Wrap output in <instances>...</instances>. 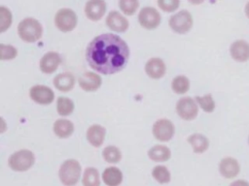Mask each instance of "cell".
I'll list each match as a JSON object with an SVG mask.
<instances>
[{"instance_id":"6da1fadb","label":"cell","mask_w":249,"mask_h":186,"mask_svg":"<svg viewBox=\"0 0 249 186\" xmlns=\"http://www.w3.org/2000/svg\"><path fill=\"white\" fill-rule=\"evenodd\" d=\"M129 49L126 43L115 34L95 37L88 46L86 58L95 71L110 75L123 70L128 60Z\"/></svg>"},{"instance_id":"7a4b0ae2","label":"cell","mask_w":249,"mask_h":186,"mask_svg":"<svg viewBox=\"0 0 249 186\" xmlns=\"http://www.w3.org/2000/svg\"><path fill=\"white\" fill-rule=\"evenodd\" d=\"M19 37L28 43H33L39 40L42 36V26L40 22L34 18L27 17L20 21L18 27Z\"/></svg>"},{"instance_id":"3957f363","label":"cell","mask_w":249,"mask_h":186,"mask_svg":"<svg viewBox=\"0 0 249 186\" xmlns=\"http://www.w3.org/2000/svg\"><path fill=\"white\" fill-rule=\"evenodd\" d=\"M81 174V166L78 161L74 159L66 160L59 169V178L60 181L65 186H73L75 185Z\"/></svg>"},{"instance_id":"277c9868","label":"cell","mask_w":249,"mask_h":186,"mask_svg":"<svg viewBox=\"0 0 249 186\" xmlns=\"http://www.w3.org/2000/svg\"><path fill=\"white\" fill-rule=\"evenodd\" d=\"M34 155L31 151L23 149L14 153L9 159V166L16 171H24L34 164Z\"/></svg>"},{"instance_id":"5b68a950","label":"cell","mask_w":249,"mask_h":186,"mask_svg":"<svg viewBox=\"0 0 249 186\" xmlns=\"http://www.w3.org/2000/svg\"><path fill=\"white\" fill-rule=\"evenodd\" d=\"M193 25V18L188 11H180L169 18V26L176 33H186Z\"/></svg>"},{"instance_id":"8992f818","label":"cell","mask_w":249,"mask_h":186,"mask_svg":"<svg viewBox=\"0 0 249 186\" xmlns=\"http://www.w3.org/2000/svg\"><path fill=\"white\" fill-rule=\"evenodd\" d=\"M56 27L62 32H68L75 28L77 23L76 14L70 9H60L54 17Z\"/></svg>"},{"instance_id":"52a82bcc","label":"cell","mask_w":249,"mask_h":186,"mask_svg":"<svg viewBox=\"0 0 249 186\" xmlns=\"http://www.w3.org/2000/svg\"><path fill=\"white\" fill-rule=\"evenodd\" d=\"M139 23L147 29L156 28L160 22V16L159 12L152 7L143 8L138 16Z\"/></svg>"},{"instance_id":"ba28073f","label":"cell","mask_w":249,"mask_h":186,"mask_svg":"<svg viewBox=\"0 0 249 186\" xmlns=\"http://www.w3.org/2000/svg\"><path fill=\"white\" fill-rule=\"evenodd\" d=\"M176 110L179 116H181L183 119L192 120L197 114V106L192 98L184 97L178 101Z\"/></svg>"},{"instance_id":"9c48e42d","label":"cell","mask_w":249,"mask_h":186,"mask_svg":"<svg viewBox=\"0 0 249 186\" xmlns=\"http://www.w3.org/2000/svg\"><path fill=\"white\" fill-rule=\"evenodd\" d=\"M153 134L157 140L167 141L174 135V126L167 119H160L153 126Z\"/></svg>"},{"instance_id":"30bf717a","label":"cell","mask_w":249,"mask_h":186,"mask_svg":"<svg viewBox=\"0 0 249 186\" xmlns=\"http://www.w3.org/2000/svg\"><path fill=\"white\" fill-rule=\"evenodd\" d=\"M30 97L36 103L47 105L53 101L54 94L50 87L44 85H35L30 89Z\"/></svg>"},{"instance_id":"8fae6325","label":"cell","mask_w":249,"mask_h":186,"mask_svg":"<svg viewBox=\"0 0 249 186\" xmlns=\"http://www.w3.org/2000/svg\"><path fill=\"white\" fill-rule=\"evenodd\" d=\"M61 62V58L57 52L50 51L46 53L40 61V69L46 74L53 73Z\"/></svg>"},{"instance_id":"7c38bea8","label":"cell","mask_w":249,"mask_h":186,"mask_svg":"<svg viewBox=\"0 0 249 186\" xmlns=\"http://www.w3.org/2000/svg\"><path fill=\"white\" fill-rule=\"evenodd\" d=\"M106 23L110 29L116 32H124L128 27L127 19L116 11L109 13L106 18Z\"/></svg>"},{"instance_id":"4fadbf2b","label":"cell","mask_w":249,"mask_h":186,"mask_svg":"<svg viewBox=\"0 0 249 186\" xmlns=\"http://www.w3.org/2000/svg\"><path fill=\"white\" fill-rule=\"evenodd\" d=\"M106 11L104 1H89L85 7L86 16L91 20L100 19Z\"/></svg>"},{"instance_id":"5bb4252c","label":"cell","mask_w":249,"mask_h":186,"mask_svg":"<svg viewBox=\"0 0 249 186\" xmlns=\"http://www.w3.org/2000/svg\"><path fill=\"white\" fill-rule=\"evenodd\" d=\"M79 84L86 91H94L101 85V78L94 73L87 72L79 78Z\"/></svg>"},{"instance_id":"9a60e30c","label":"cell","mask_w":249,"mask_h":186,"mask_svg":"<svg viewBox=\"0 0 249 186\" xmlns=\"http://www.w3.org/2000/svg\"><path fill=\"white\" fill-rule=\"evenodd\" d=\"M146 74L152 78H160L165 73L164 62L160 58H151L145 66Z\"/></svg>"},{"instance_id":"2e32d148","label":"cell","mask_w":249,"mask_h":186,"mask_svg":"<svg viewBox=\"0 0 249 186\" xmlns=\"http://www.w3.org/2000/svg\"><path fill=\"white\" fill-rule=\"evenodd\" d=\"M220 172L226 178H232L236 176L239 172V165L237 161L233 158H225L221 161L220 166Z\"/></svg>"},{"instance_id":"e0dca14e","label":"cell","mask_w":249,"mask_h":186,"mask_svg":"<svg viewBox=\"0 0 249 186\" xmlns=\"http://www.w3.org/2000/svg\"><path fill=\"white\" fill-rule=\"evenodd\" d=\"M231 54L236 61H246L249 58V44L245 41H235L231 46Z\"/></svg>"},{"instance_id":"ac0fdd59","label":"cell","mask_w":249,"mask_h":186,"mask_svg":"<svg viewBox=\"0 0 249 186\" xmlns=\"http://www.w3.org/2000/svg\"><path fill=\"white\" fill-rule=\"evenodd\" d=\"M105 128L100 125H92L88 129L87 139L95 147L100 146L103 143L105 137Z\"/></svg>"},{"instance_id":"d6986e66","label":"cell","mask_w":249,"mask_h":186,"mask_svg":"<svg viewBox=\"0 0 249 186\" xmlns=\"http://www.w3.org/2000/svg\"><path fill=\"white\" fill-rule=\"evenodd\" d=\"M102 179L104 183L108 186H118L123 180V174L119 169L115 167H110L103 171Z\"/></svg>"},{"instance_id":"ffe728a7","label":"cell","mask_w":249,"mask_h":186,"mask_svg":"<svg viewBox=\"0 0 249 186\" xmlns=\"http://www.w3.org/2000/svg\"><path fill=\"white\" fill-rule=\"evenodd\" d=\"M75 83L74 77L69 73H62L53 78L54 86L60 91H69L73 88Z\"/></svg>"},{"instance_id":"44dd1931","label":"cell","mask_w":249,"mask_h":186,"mask_svg":"<svg viewBox=\"0 0 249 186\" xmlns=\"http://www.w3.org/2000/svg\"><path fill=\"white\" fill-rule=\"evenodd\" d=\"M74 131V126L67 119H57L53 124V132L59 138H68Z\"/></svg>"},{"instance_id":"7402d4cb","label":"cell","mask_w":249,"mask_h":186,"mask_svg":"<svg viewBox=\"0 0 249 186\" xmlns=\"http://www.w3.org/2000/svg\"><path fill=\"white\" fill-rule=\"evenodd\" d=\"M148 155L153 161L163 162L170 158V150L164 145H155L149 150Z\"/></svg>"},{"instance_id":"603a6c76","label":"cell","mask_w":249,"mask_h":186,"mask_svg":"<svg viewBox=\"0 0 249 186\" xmlns=\"http://www.w3.org/2000/svg\"><path fill=\"white\" fill-rule=\"evenodd\" d=\"M188 141L192 144L193 149L196 153H202L208 148V140L200 135V134H194L188 138Z\"/></svg>"},{"instance_id":"cb8c5ba5","label":"cell","mask_w":249,"mask_h":186,"mask_svg":"<svg viewBox=\"0 0 249 186\" xmlns=\"http://www.w3.org/2000/svg\"><path fill=\"white\" fill-rule=\"evenodd\" d=\"M83 184L84 186H99L100 179L99 173L94 168L86 169L83 175Z\"/></svg>"},{"instance_id":"d4e9b609","label":"cell","mask_w":249,"mask_h":186,"mask_svg":"<svg viewBox=\"0 0 249 186\" xmlns=\"http://www.w3.org/2000/svg\"><path fill=\"white\" fill-rule=\"evenodd\" d=\"M171 86L175 93L183 94L189 90L190 81L185 76H178L172 80Z\"/></svg>"},{"instance_id":"484cf974","label":"cell","mask_w":249,"mask_h":186,"mask_svg":"<svg viewBox=\"0 0 249 186\" xmlns=\"http://www.w3.org/2000/svg\"><path fill=\"white\" fill-rule=\"evenodd\" d=\"M56 108H57V112L60 115L66 116V115H69L73 111L74 104L70 99H68L66 97H59L57 99Z\"/></svg>"},{"instance_id":"4316f807","label":"cell","mask_w":249,"mask_h":186,"mask_svg":"<svg viewBox=\"0 0 249 186\" xmlns=\"http://www.w3.org/2000/svg\"><path fill=\"white\" fill-rule=\"evenodd\" d=\"M152 174L154 178L160 183H167L170 181V173L167 168L164 166H156L153 169Z\"/></svg>"},{"instance_id":"83f0119b","label":"cell","mask_w":249,"mask_h":186,"mask_svg":"<svg viewBox=\"0 0 249 186\" xmlns=\"http://www.w3.org/2000/svg\"><path fill=\"white\" fill-rule=\"evenodd\" d=\"M103 157L109 163H117L121 160V151L116 146H107L103 150Z\"/></svg>"},{"instance_id":"f1b7e54d","label":"cell","mask_w":249,"mask_h":186,"mask_svg":"<svg viewBox=\"0 0 249 186\" xmlns=\"http://www.w3.org/2000/svg\"><path fill=\"white\" fill-rule=\"evenodd\" d=\"M196 100L197 101V103L199 104V106L201 107V108L204 111H207V112L213 111V109L215 108V103H214L213 98H212V96L210 94L204 95L202 97L196 96Z\"/></svg>"},{"instance_id":"f546056e","label":"cell","mask_w":249,"mask_h":186,"mask_svg":"<svg viewBox=\"0 0 249 186\" xmlns=\"http://www.w3.org/2000/svg\"><path fill=\"white\" fill-rule=\"evenodd\" d=\"M119 5L125 15H132L137 10L139 2L137 0H121Z\"/></svg>"},{"instance_id":"4dcf8cb0","label":"cell","mask_w":249,"mask_h":186,"mask_svg":"<svg viewBox=\"0 0 249 186\" xmlns=\"http://www.w3.org/2000/svg\"><path fill=\"white\" fill-rule=\"evenodd\" d=\"M12 21V16L8 9L5 7H0V24H1V32H4L10 25Z\"/></svg>"},{"instance_id":"1f68e13d","label":"cell","mask_w":249,"mask_h":186,"mask_svg":"<svg viewBox=\"0 0 249 186\" xmlns=\"http://www.w3.org/2000/svg\"><path fill=\"white\" fill-rule=\"evenodd\" d=\"M1 59L7 60V59H13L17 56V49L13 46H6L1 44Z\"/></svg>"},{"instance_id":"d6a6232c","label":"cell","mask_w":249,"mask_h":186,"mask_svg":"<svg viewBox=\"0 0 249 186\" xmlns=\"http://www.w3.org/2000/svg\"><path fill=\"white\" fill-rule=\"evenodd\" d=\"M180 2L178 0H160L158 1V5L165 12H173L175 11Z\"/></svg>"},{"instance_id":"836d02e7","label":"cell","mask_w":249,"mask_h":186,"mask_svg":"<svg viewBox=\"0 0 249 186\" xmlns=\"http://www.w3.org/2000/svg\"><path fill=\"white\" fill-rule=\"evenodd\" d=\"M231 186H249V183L244 180H237L231 184Z\"/></svg>"},{"instance_id":"e575fe53","label":"cell","mask_w":249,"mask_h":186,"mask_svg":"<svg viewBox=\"0 0 249 186\" xmlns=\"http://www.w3.org/2000/svg\"><path fill=\"white\" fill-rule=\"evenodd\" d=\"M245 13H246V16L249 17V2L245 6Z\"/></svg>"}]
</instances>
